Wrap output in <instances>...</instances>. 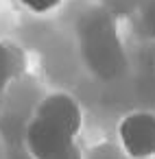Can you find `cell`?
Wrapping results in <instances>:
<instances>
[{
  "label": "cell",
  "mask_w": 155,
  "mask_h": 159,
  "mask_svg": "<svg viewBox=\"0 0 155 159\" xmlns=\"http://www.w3.org/2000/svg\"><path fill=\"white\" fill-rule=\"evenodd\" d=\"M35 118L61 129L63 133H68L72 137L81 131V122H83L79 102L68 94H50V96H46L40 102V107L35 111Z\"/></svg>",
  "instance_id": "3"
},
{
  "label": "cell",
  "mask_w": 155,
  "mask_h": 159,
  "mask_svg": "<svg viewBox=\"0 0 155 159\" xmlns=\"http://www.w3.org/2000/svg\"><path fill=\"white\" fill-rule=\"evenodd\" d=\"M24 142L33 159H50L70 144H74V137L40 118H33L24 131Z\"/></svg>",
  "instance_id": "4"
},
{
  "label": "cell",
  "mask_w": 155,
  "mask_h": 159,
  "mask_svg": "<svg viewBox=\"0 0 155 159\" xmlns=\"http://www.w3.org/2000/svg\"><path fill=\"white\" fill-rule=\"evenodd\" d=\"M50 159H83V157H81V150H79V146H77V142H74V144H70L68 148H63L61 152H57V155L50 157Z\"/></svg>",
  "instance_id": "8"
},
{
  "label": "cell",
  "mask_w": 155,
  "mask_h": 159,
  "mask_svg": "<svg viewBox=\"0 0 155 159\" xmlns=\"http://www.w3.org/2000/svg\"><path fill=\"white\" fill-rule=\"evenodd\" d=\"M140 26L148 37L155 39V0H146L140 9Z\"/></svg>",
  "instance_id": "6"
},
{
  "label": "cell",
  "mask_w": 155,
  "mask_h": 159,
  "mask_svg": "<svg viewBox=\"0 0 155 159\" xmlns=\"http://www.w3.org/2000/svg\"><path fill=\"white\" fill-rule=\"evenodd\" d=\"M120 144L131 159H148L155 155V116L148 111H133L122 118L118 126Z\"/></svg>",
  "instance_id": "2"
},
{
  "label": "cell",
  "mask_w": 155,
  "mask_h": 159,
  "mask_svg": "<svg viewBox=\"0 0 155 159\" xmlns=\"http://www.w3.org/2000/svg\"><path fill=\"white\" fill-rule=\"evenodd\" d=\"M83 57L101 79H114L124 68V55L116 29L105 11H92L79 26Z\"/></svg>",
  "instance_id": "1"
},
{
  "label": "cell",
  "mask_w": 155,
  "mask_h": 159,
  "mask_svg": "<svg viewBox=\"0 0 155 159\" xmlns=\"http://www.w3.org/2000/svg\"><path fill=\"white\" fill-rule=\"evenodd\" d=\"M20 2L33 13H48L61 5V0H20Z\"/></svg>",
  "instance_id": "7"
},
{
  "label": "cell",
  "mask_w": 155,
  "mask_h": 159,
  "mask_svg": "<svg viewBox=\"0 0 155 159\" xmlns=\"http://www.w3.org/2000/svg\"><path fill=\"white\" fill-rule=\"evenodd\" d=\"M22 68H24V57H22L20 48L13 44L0 42V102L5 98L9 83L22 72Z\"/></svg>",
  "instance_id": "5"
}]
</instances>
